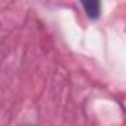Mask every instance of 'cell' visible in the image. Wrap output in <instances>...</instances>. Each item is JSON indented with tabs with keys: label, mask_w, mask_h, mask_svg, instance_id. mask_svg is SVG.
I'll return each instance as SVG.
<instances>
[{
	"label": "cell",
	"mask_w": 126,
	"mask_h": 126,
	"mask_svg": "<svg viewBox=\"0 0 126 126\" xmlns=\"http://www.w3.org/2000/svg\"><path fill=\"white\" fill-rule=\"evenodd\" d=\"M82 8L86 16L92 21H96L101 16V3L99 2H82Z\"/></svg>",
	"instance_id": "1"
}]
</instances>
